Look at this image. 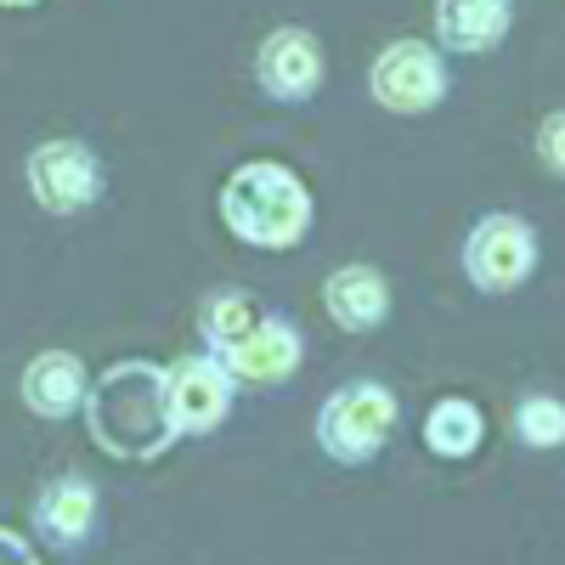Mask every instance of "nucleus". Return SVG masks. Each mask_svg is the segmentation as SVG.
<instances>
[{
    "label": "nucleus",
    "instance_id": "obj_1",
    "mask_svg": "<svg viewBox=\"0 0 565 565\" xmlns=\"http://www.w3.org/2000/svg\"><path fill=\"white\" fill-rule=\"evenodd\" d=\"M221 221L232 238H244L249 249H295L311 232V193L289 164L249 159L226 175L221 186Z\"/></svg>",
    "mask_w": 565,
    "mask_h": 565
},
{
    "label": "nucleus",
    "instance_id": "obj_2",
    "mask_svg": "<svg viewBox=\"0 0 565 565\" xmlns=\"http://www.w3.org/2000/svg\"><path fill=\"white\" fill-rule=\"evenodd\" d=\"M90 430L114 458H159L175 430L164 418V367L148 362H119L103 373V385L85 391Z\"/></svg>",
    "mask_w": 565,
    "mask_h": 565
},
{
    "label": "nucleus",
    "instance_id": "obj_3",
    "mask_svg": "<svg viewBox=\"0 0 565 565\" xmlns=\"http://www.w3.org/2000/svg\"><path fill=\"white\" fill-rule=\"evenodd\" d=\"M391 436H396V396L373 380L340 385L317 413V447L340 463L380 458Z\"/></svg>",
    "mask_w": 565,
    "mask_h": 565
},
{
    "label": "nucleus",
    "instance_id": "obj_4",
    "mask_svg": "<svg viewBox=\"0 0 565 565\" xmlns=\"http://www.w3.org/2000/svg\"><path fill=\"white\" fill-rule=\"evenodd\" d=\"M537 266V232L521 215H481L463 238V271L481 295L521 289Z\"/></svg>",
    "mask_w": 565,
    "mask_h": 565
},
{
    "label": "nucleus",
    "instance_id": "obj_5",
    "mask_svg": "<svg viewBox=\"0 0 565 565\" xmlns=\"http://www.w3.org/2000/svg\"><path fill=\"white\" fill-rule=\"evenodd\" d=\"M373 103L391 114H430L447 97V57L424 40H391L367 74Z\"/></svg>",
    "mask_w": 565,
    "mask_h": 565
},
{
    "label": "nucleus",
    "instance_id": "obj_6",
    "mask_svg": "<svg viewBox=\"0 0 565 565\" xmlns=\"http://www.w3.org/2000/svg\"><path fill=\"white\" fill-rule=\"evenodd\" d=\"M232 373L221 367L215 351L204 356H175L164 367V418L175 436H210L215 424L232 413Z\"/></svg>",
    "mask_w": 565,
    "mask_h": 565
},
{
    "label": "nucleus",
    "instance_id": "obj_7",
    "mask_svg": "<svg viewBox=\"0 0 565 565\" xmlns=\"http://www.w3.org/2000/svg\"><path fill=\"white\" fill-rule=\"evenodd\" d=\"M29 193L52 210V215H74L85 204H97L103 193V164L85 141H40L29 153Z\"/></svg>",
    "mask_w": 565,
    "mask_h": 565
},
{
    "label": "nucleus",
    "instance_id": "obj_8",
    "mask_svg": "<svg viewBox=\"0 0 565 565\" xmlns=\"http://www.w3.org/2000/svg\"><path fill=\"white\" fill-rule=\"evenodd\" d=\"M215 356H221V367L232 373V385L266 391V385L295 380L306 345H300V328H295L289 317H260V322L249 328V340H238L232 351H215Z\"/></svg>",
    "mask_w": 565,
    "mask_h": 565
},
{
    "label": "nucleus",
    "instance_id": "obj_9",
    "mask_svg": "<svg viewBox=\"0 0 565 565\" xmlns=\"http://www.w3.org/2000/svg\"><path fill=\"white\" fill-rule=\"evenodd\" d=\"M322 45L306 29H271L255 52V79L271 103H306L322 85Z\"/></svg>",
    "mask_w": 565,
    "mask_h": 565
},
{
    "label": "nucleus",
    "instance_id": "obj_10",
    "mask_svg": "<svg viewBox=\"0 0 565 565\" xmlns=\"http://www.w3.org/2000/svg\"><path fill=\"white\" fill-rule=\"evenodd\" d=\"M322 306L328 317H334L345 334H367V328H380L385 311H391V282L385 271H373V266H334L322 282Z\"/></svg>",
    "mask_w": 565,
    "mask_h": 565
},
{
    "label": "nucleus",
    "instance_id": "obj_11",
    "mask_svg": "<svg viewBox=\"0 0 565 565\" xmlns=\"http://www.w3.org/2000/svg\"><path fill=\"white\" fill-rule=\"evenodd\" d=\"M514 0H436V40L447 52H492L509 34Z\"/></svg>",
    "mask_w": 565,
    "mask_h": 565
},
{
    "label": "nucleus",
    "instance_id": "obj_12",
    "mask_svg": "<svg viewBox=\"0 0 565 565\" xmlns=\"http://www.w3.org/2000/svg\"><path fill=\"white\" fill-rule=\"evenodd\" d=\"M85 367L68 351H45L23 367V402L40 418H68L74 407H85Z\"/></svg>",
    "mask_w": 565,
    "mask_h": 565
},
{
    "label": "nucleus",
    "instance_id": "obj_13",
    "mask_svg": "<svg viewBox=\"0 0 565 565\" xmlns=\"http://www.w3.org/2000/svg\"><path fill=\"white\" fill-rule=\"evenodd\" d=\"M40 526L52 543H79L90 532V521H97V487L79 481V476H63L40 492Z\"/></svg>",
    "mask_w": 565,
    "mask_h": 565
},
{
    "label": "nucleus",
    "instance_id": "obj_14",
    "mask_svg": "<svg viewBox=\"0 0 565 565\" xmlns=\"http://www.w3.org/2000/svg\"><path fill=\"white\" fill-rule=\"evenodd\" d=\"M481 441H487V413L476 402L447 396V402H436L430 413H424V447H430L436 458H469Z\"/></svg>",
    "mask_w": 565,
    "mask_h": 565
},
{
    "label": "nucleus",
    "instance_id": "obj_15",
    "mask_svg": "<svg viewBox=\"0 0 565 565\" xmlns=\"http://www.w3.org/2000/svg\"><path fill=\"white\" fill-rule=\"evenodd\" d=\"M255 322H260V306H255V295H244V289H215V295L199 306V334H204L210 351H232L238 340H249Z\"/></svg>",
    "mask_w": 565,
    "mask_h": 565
},
{
    "label": "nucleus",
    "instance_id": "obj_16",
    "mask_svg": "<svg viewBox=\"0 0 565 565\" xmlns=\"http://www.w3.org/2000/svg\"><path fill=\"white\" fill-rule=\"evenodd\" d=\"M514 436H521V447H565V402L559 396H521V407H514Z\"/></svg>",
    "mask_w": 565,
    "mask_h": 565
},
{
    "label": "nucleus",
    "instance_id": "obj_17",
    "mask_svg": "<svg viewBox=\"0 0 565 565\" xmlns=\"http://www.w3.org/2000/svg\"><path fill=\"white\" fill-rule=\"evenodd\" d=\"M537 153L554 175H565V114H554L543 130H537Z\"/></svg>",
    "mask_w": 565,
    "mask_h": 565
},
{
    "label": "nucleus",
    "instance_id": "obj_18",
    "mask_svg": "<svg viewBox=\"0 0 565 565\" xmlns=\"http://www.w3.org/2000/svg\"><path fill=\"white\" fill-rule=\"evenodd\" d=\"M0 565H34V554H29L12 532H0Z\"/></svg>",
    "mask_w": 565,
    "mask_h": 565
},
{
    "label": "nucleus",
    "instance_id": "obj_19",
    "mask_svg": "<svg viewBox=\"0 0 565 565\" xmlns=\"http://www.w3.org/2000/svg\"><path fill=\"white\" fill-rule=\"evenodd\" d=\"M0 7H34V0H0Z\"/></svg>",
    "mask_w": 565,
    "mask_h": 565
}]
</instances>
